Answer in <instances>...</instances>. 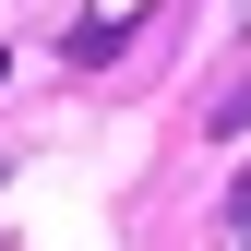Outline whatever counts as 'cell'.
Here are the masks:
<instances>
[{
    "label": "cell",
    "mask_w": 251,
    "mask_h": 251,
    "mask_svg": "<svg viewBox=\"0 0 251 251\" xmlns=\"http://www.w3.org/2000/svg\"><path fill=\"white\" fill-rule=\"evenodd\" d=\"M0 179H12V168H0Z\"/></svg>",
    "instance_id": "obj_2"
},
{
    "label": "cell",
    "mask_w": 251,
    "mask_h": 251,
    "mask_svg": "<svg viewBox=\"0 0 251 251\" xmlns=\"http://www.w3.org/2000/svg\"><path fill=\"white\" fill-rule=\"evenodd\" d=\"M215 227H227V239H251V179H227V203H215Z\"/></svg>",
    "instance_id": "obj_1"
}]
</instances>
